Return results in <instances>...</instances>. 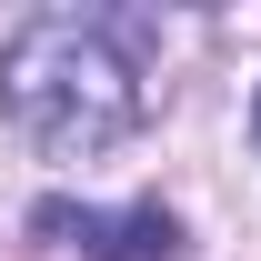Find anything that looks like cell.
Returning <instances> with one entry per match:
<instances>
[{
    "instance_id": "obj_1",
    "label": "cell",
    "mask_w": 261,
    "mask_h": 261,
    "mask_svg": "<svg viewBox=\"0 0 261 261\" xmlns=\"http://www.w3.org/2000/svg\"><path fill=\"white\" fill-rule=\"evenodd\" d=\"M0 111L40 161H100L141 130L151 91L100 10H40L0 40Z\"/></svg>"
},
{
    "instance_id": "obj_2",
    "label": "cell",
    "mask_w": 261,
    "mask_h": 261,
    "mask_svg": "<svg viewBox=\"0 0 261 261\" xmlns=\"http://www.w3.org/2000/svg\"><path fill=\"white\" fill-rule=\"evenodd\" d=\"M31 231L61 241L81 261H181V221L161 201H130V211H100V201H31Z\"/></svg>"
},
{
    "instance_id": "obj_3",
    "label": "cell",
    "mask_w": 261,
    "mask_h": 261,
    "mask_svg": "<svg viewBox=\"0 0 261 261\" xmlns=\"http://www.w3.org/2000/svg\"><path fill=\"white\" fill-rule=\"evenodd\" d=\"M251 141H261V91H251Z\"/></svg>"
}]
</instances>
